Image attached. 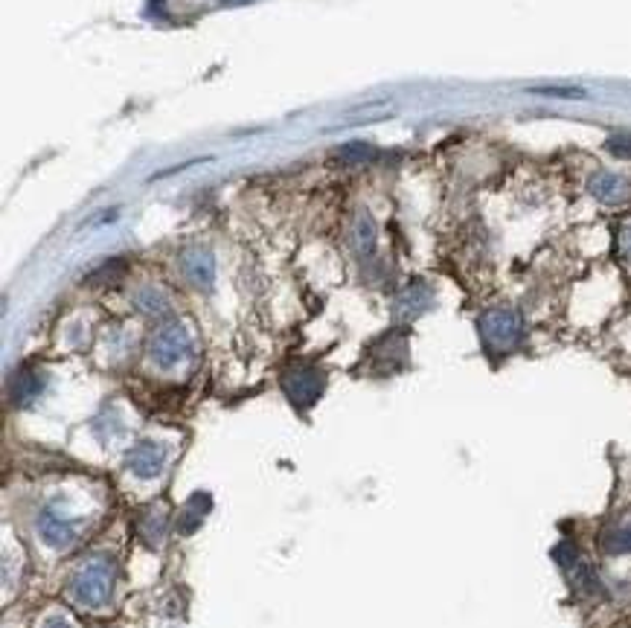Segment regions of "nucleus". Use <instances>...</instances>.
I'll return each mask as SVG.
<instances>
[{"label":"nucleus","instance_id":"f257e3e1","mask_svg":"<svg viewBox=\"0 0 631 628\" xmlns=\"http://www.w3.org/2000/svg\"><path fill=\"white\" fill-rule=\"evenodd\" d=\"M117 582V564L108 555H93L85 564L76 567L70 576V597L82 608H102L114 594Z\"/></svg>","mask_w":631,"mask_h":628},{"label":"nucleus","instance_id":"f03ea898","mask_svg":"<svg viewBox=\"0 0 631 628\" xmlns=\"http://www.w3.org/2000/svg\"><path fill=\"white\" fill-rule=\"evenodd\" d=\"M149 355L158 367L172 370L193 355V337H189L184 323H166L149 341Z\"/></svg>","mask_w":631,"mask_h":628},{"label":"nucleus","instance_id":"7ed1b4c3","mask_svg":"<svg viewBox=\"0 0 631 628\" xmlns=\"http://www.w3.org/2000/svg\"><path fill=\"white\" fill-rule=\"evenodd\" d=\"M39 536L47 547L53 550H67L76 545V536H79V521L67 510H62L58 503H47L44 510L39 512Z\"/></svg>","mask_w":631,"mask_h":628},{"label":"nucleus","instance_id":"20e7f679","mask_svg":"<svg viewBox=\"0 0 631 628\" xmlns=\"http://www.w3.org/2000/svg\"><path fill=\"white\" fill-rule=\"evenodd\" d=\"M480 332L492 349H512L521 341V318L512 309H489L480 318Z\"/></svg>","mask_w":631,"mask_h":628},{"label":"nucleus","instance_id":"39448f33","mask_svg":"<svg viewBox=\"0 0 631 628\" xmlns=\"http://www.w3.org/2000/svg\"><path fill=\"white\" fill-rule=\"evenodd\" d=\"M166 460H169V451H166L163 442H154V440H140L137 445H131L125 451V468L140 480L160 477Z\"/></svg>","mask_w":631,"mask_h":628},{"label":"nucleus","instance_id":"423d86ee","mask_svg":"<svg viewBox=\"0 0 631 628\" xmlns=\"http://www.w3.org/2000/svg\"><path fill=\"white\" fill-rule=\"evenodd\" d=\"M285 393L297 405V407H308L312 402H317L320 390H324V376L315 367H294L289 376L282 379Z\"/></svg>","mask_w":631,"mask_h":628},{"label":"nucleus","instance_id":"0eeeda50","mask_svg":"<svg viewBox=\"0 0 631 628\" xmlns=\"http://www.w3.org/2000/svg\"><path fill=\"white\" fill-rule=\"evenodd\" d=\"M181 268L184 276L201 292H210L212 283H216V257L207 248H193L181 257Z\"/></svg>","mask_w":631,"mask_h":628},{"label":"nucleus","instance_id":"6e6552de","mask_svg":"<svg viewBox=\"0 0 631 628\" xmlns=\"http://www.w3.org/2000/svg\"><path fill=\"white\" fill-rule=\"evenodd\" d=\"M556 562L565 567L567 576H570V582H574L579 590H597V576H593L591 571V564L582 559V553L574 547V545H562V547H556Z\"/></svg>","mask_w":631,"mask_h":628},{"label":"nucleus","instance_id":"1a4fd4ad","mask_svg":"<svg viewBox=\"0 0 631 628\" xmlns=\"http://www.w3.org/2000/svg\"><path fill=\"white\" fill-rule=\"evenodd\" d=\"M210 506H212V501H210V494H207V492L193 494V498H189V501L184 503L181 515H177V533H181V536H193L195 529H198L201 524H204V518H207V512H210Z\"/></svg>","mask_w":631,"mask_h":628},{"label":"nucleus","instance_id":"9d476101","mask_svg":"<svg viewBox=\"0 0 631 628\" xmlns=\"http://www.w3.org/2000/svg\"><path fill=\"white\" fill-rule=\"evenodd\" d=\"M591 192H593V198L602 201V204H620L628 196V184L620 175L600 172V175L591 178Z\"/></svg>","mask_w":631,"mask_h":628},{"label":"nucleus","instance_id":"9b49d317","mask_svg":"<svg viewBox=\"0 0 631 628\" xmlns=\"http://www.w3.org/2000/svg\"><path fill=\"white\" fill-rule=\"evenodd\" d=\"M41 390H44V379L39 370H21L12 379V402L15 405H30L32 398H39Z\"/></svg>","mask_w":631,"mask_h":628},{"label":"nucleus","instance_id":"f8f14e48","mask_svg":"<svg viewBox=\"0 0 631 628\" xmlns=\"http://www.w3.org/2000/svg\"><path fill=\"white\" fill-rule=\"evenodd\" d=\"M134 306L137 311H143L146 318H154V320H163V318H169V311H172V303H169V297H166L163 292H158V288H140V292L134 294Z\"/></svg>","mask_w":631,"mask_h":628},{"label":"nucleus","instance_id":"ddd939ff","mask_svg":"<svg viewBox=\"0 0 631 628\" xmlns=\"http://www.w3.org/2000/svg\"><path fill=\"white\" fill-rule=\"evenodd\" d=\"M166 529H169V518L163 510H149L140 515V538L146 541L149 547H160V541L166 538Z\"/></svg>","mask_w":631,"mask_h":628},{"label":"nucleus","instance_id":"4468645a","mask_svg":"<svg viewBox=\"0 0 631 628\" xmlns=\"http://www.w3.org/2000/svg\"><path fill=\"white\" fill-rule=\"evenodd\" d=\"M602 550L611 553V555L631 553V524L628 527H617V529H611V533H605Z\"/></svg>","mask_w":631,"mask_h":628},{"label":"nucleus","instance_id":"2eb2a0df","mask_svg":"<svg viewBox=\"0 0 631 628\" xmlns=\"http://www.w3.org/2000/svg\"><path fill=\"white\" fill-rule=\"evenodd\" d=\"M338 157L347 163H367L376 157V149L364 140H352V143H343V146L338 149Z\"/></svg>","mask_w":631,"mask_h":628},{"label":"nucleus","instance_id":"dca6fc26","mask_svg":"<svg viewBox=\"0 0 631 628\" xmlns=\"http://www.w3.org/2000/svg\"><path fill=\"white\" fill-rule=\"evenodd\" d=\"M535 96H556V100H585L588 91L585 88H567V84H539V88H530Z\"/></svg>","mask_w":631,"mask_h":628},{"label":"nucleus","instance_id":"f3484780","mask_svg":"<svg viewBox=\"0 0 631 628\" xmlns=\"http://www.w3.org/2000/svg\"><path fill=\"white\" fill-rule=\"evenodd\" d=\"M355 239H359V248H361V253H367V257H370V253L376 250V224H373V219L367 213L359 219V227H355Z\"/></svg>","mask_w":631,"mask_h":628},{"label":"nucleus","instance_id":"a211bd4d","mask_svg":"<svg viewBox=\"0 0 631 628\" xmlns=\"http://www.w3.org/2000/svg\"><path fill=\"white\" fill-rule=\"evenodd\" d=\"M605 149H609L614 157H631V135L628 131H617V135L605 140Z\"/></svg>","mask_w":631,"mask_h":628},{"label":"nucleus","instance_id":"6ab92c4d","mask_svg":"<svg viewBox=\"0 0 631 628\" xmlns=\"http://www.w3.org/2000/svg\"><path fill=\"white\" fill-rule=\"evenodd\" d=\"M207 161H212V157H193V161H186V163H175V166H169V169H163V172H154L149 180H160V178H166V175H177V172H186L189 166H198V163H207Z\"/></svg>","mask_w":631,"mask_h":628},{"label":"nucleus","instance_id":"aec40b11","mask_svg":"<svg viewBox=\"0 0 631 628\" xmlns=\"http://www.w3.org/2000/svg\"><path fill=\"white\" fill-rule=\"evenodd\" d=\"M41 628H73V625H70L65 617H50V620H47Z\"/></svg>","mask_w":631,"mask_h":628},{"label":"nucleus","instance_id":"412c9836","mask_svg":"<svg viewBox=\"0 0 631 628\" xmlns=\"http://www.w3.org/2000/svg\"><path fill=\"white\" fill-rule=\"evenodd\" d=\"M623 253L626 257H631V227H626L623 231Z\"/></svg>","mask_w":631,"mask_h":628},{"label":"nucleus","instance_id":"4be33fe9","mask_svg":"<svg viewBox=\"0 0 631 628\" xmlns=\"http://www.w3.org/2000/svg\"><path fill=\"white\" fill-rule=\"evenodd\" d=\"M236 4H247V0H221V6H236Z\"/></svg>","mask_w":631,"mask_h":628}]
</instances>
